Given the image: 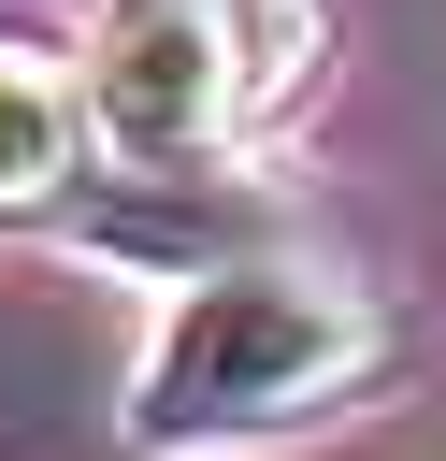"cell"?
<instances>
[{"mask_svg":"<svg viewBox=\"0 0 446 461\" xmlns=\"http://www.w3.org/2000/svg\"><path fill=\"white\" fill-rule=\"evenodd\" d=\"M86 72H58V58H29V43H0V216H43L58 187H72V158H86Z\"/></svg>","mask_w":446,"mask_h":461,"instance_id":"obj_3","label":"cell"},{"mask_svg":"<svg viewBox=\"0 0 446 461\" xmlns=\"http://www.w3.org/2000/svg\"><path fill=\"white\" fill-rule=\"evenodd\" d=\"M288 43H302L288 0H101V29H86V115L144 173L216 158L288 86Z\"/></svg>","mask_w":446,"mask_h":461,"instance_id":"obj_2","label":"cell"},{"mask_svg":"<svg viewBox=\"0 0 446 461\" xmlns=\"http://www.w3.org/2000/svg\"><path fill=\"white\" fill-rule=\"evenodd\" d=\"M388 360V317L302 259H230V274H187L158 346H144V389H129V432L144 447H216V432H273V418H317L345 403L360 375Z\"/></svg>","mask_w":446,"mask_h":461,"instance_id":"obj_1","label":"cell"}]
</instances>
